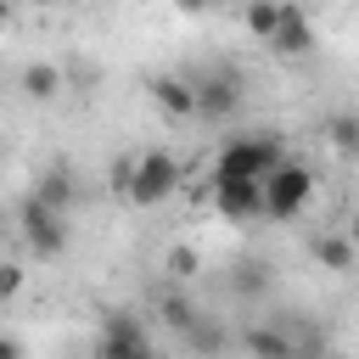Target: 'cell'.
<instances>
[{
  "label": "cell",
  "mask_w": 359,
  "mask_h": 359,
  "mask_svg": "<svg viewBox=\"0 0 359 359\" xmlns=\"http://www.w3.org/2000/svg\"><path fill=\"white\" fill-rule=\"evenodd\" d=\"M6 22H11V0H0V28H6Z\"/></svg>",
  "instance_id": "7402d4cb"
},
{
  "label": "cell",
  "mask_w": 359,
  "mask_h": 359,
  "mask_svg": "<svg viewBox=\"0 0 359 359\" xmlns=\"http://www.w3.org/2000/svg\"><path fill=\"white\" fill-rule=\"evenodd\" d=\"M163 320H168V325H174V331L185 337V331H191V325L202 320V309H196L191 297H180V292H174V297H163Z\"/></svg>",
  "instance_id": "e0dca14e"
},
{
  "label": "cell",
  "mask_w": 359,
  "mask_h": 359,
  "mask_svg": "<svg viewBox=\"0 0 359 359\" xmlns=\"http://www.w3.org/2000/svg\"><path fill=\"white\" fill-rule=\"evenodd\" d=\"M196 84V118H230L236 107H241V79L236 73H202V79H191Z\"/></svg>",
  "instance_id": "52a82bcc"
},
{
  "label": "cell",
  "mask_w": 359,
  "mask_h": 359,
  "mask_svg": "<svg viewBox=\"0 0 359 359\" xmlns=\"http://www.w3.org/2000/svg\"><path fill=\"white\" fill-rule=\"evenodd\" d=\"M325 146L342 151V157H353L359 151V112H331L325 118Z\"/></svg>",
  "instance_id": "5bb4252c"
},
{
  "label": "cell",
  "mask_w": 359,
  "mask_h": 359,
  "mask_svg": "<svg viewBox=\"0 0 359 359\" xmlns=\"http://www.w3.org/2000/svg\"><path fill=\"white\" fill-rule=\"evenodd\" d=\"M264 286H269L264 264H236V292H247V297H252V292H264Z\"/></svg>",
  "instance_id": "ac0fdd59"
},
{
  "label": "cell",
  "mask_w": 359,
  "mask_h": 359,
  "mask_svg": "<svg viewBox=\"0 0 359 359\" xmlns=\"http://www.w3.org/2000/svg\"><path fill=\"white\" fill-rule=\"evenodd\" d=\"M348 241H353V247H359V219H353V224H348Z\"/></svg>",
  "instance_id": "603a6c76"
},
{
  "label": "cell",
  "mask_w": 359,
  "mask_h": 359,
  "mask_svg": "<svg viewBox=\"0 0 359 359\" xmlns=\"http://www.w3.org/2000/svg\"><path fill=\"white\" fill-rule=\"evenodd\" d=\"M309 252H314V264H320V269H331V275H348V269L359 264V247H353L348 236H314V241H309Z\"/></svg>",
  "instance_id": "8fae6325"
},
{
  "label": "cell",
  "mask_w": 359,
  "mask_h": 359,
  "mask_svg": "<svg viewBox=\"0 0 359 359\" xmlns=\"http://www.w3.org/2000/svg\"><path fill=\"white\" fill-rule=\"evenodd\" d=\"M0 353H22V342L17 337H0Z\"/></svg>",
  "instance_id": "44dd1931"
},
{
  "label": "cell",
  "mask_w": 359,
  "mask_h": 359,
  "mask_svg": "<svg viewBox=\"0 0 359 359\" xmlns=\"http://www.w3.org/2000/svg\"><path fill=\"white\" fill-rule=\"evenodd\" d=\"M17 90H22L28 101H56V95L67 90V73H62L56 62H28L22 79H17Z\"/></svg>",
  "instance_id": "30bf717a"
},
{
  "label": "cell",
  "mask_w": 359,
  "mask_h": 359,
  "mask_svg": "<svg viewBox=\"0 0 359 359\" xmlns=\"http://www.w3.org/2000/svg\"><path fill=\"white\" fill-rule=\"evenodd\" d=\"M280 17H286V0H247V6H241V28H247L252 39H269V34L280 28Z\"/></svg>",
  "instance_id": "4fadbf2b"
},
{
  "label": "cell",
  "mask_w": 359,
  "mask_h": 359,
  "mask_svg": "<svg viewBox=\"0 0 359 359\" xmlns=\"http://www.w3.org/2000/svg\"><path fill=\"white\" fill-rule=\"evenodd\" d=\"M241 348H252V353H275V359L297 353V342H292L286 331H275V325H252V331L241 337Z\"/></svg>",
  "instance_id": "9a60e30c"
},
{
  "label": "cell",
  "mask_w": 359,
  "mask_h": 359,
  "mask_svg": "<svg viewBox=\"0 0 359 359\" xmlns=\"http://www.w3.org/2000/svg\"><path fill=\"white\" fill-rule=\"evenodd\" d=\"M258 191H264V219L286 224V219H297V213L314 202V168H309V163L280 157V163L258 180Z\"/></svg>",
  "instance_id": "7a4b0ae2"
},
{
  "label": "cell",
  "mask_w": 359,
  "mask_h": 359,
  "mask_svg": "<svg viewBox=\"0 0 359 359\" xmlns=\"http://www.w3.org/2000/svg\"><path fill=\"white\" fill-rule=\"evenodd\" d=\"M22 280H28L22 264H0V303H11V297L22 292Z\"/></svg>",
  "instance_id": "d6986e66"
},
{
  "label": "cell",
  "mask_w": 359,
  "mask_h": 359,
  "mask_svg": "<svg viewBox=\"0 0 359 359\" xmlns=\"http://www.w3.org/2000/svg\"><path fill=\"white\" fill-rule=\"evenodd\" d=\"M286 157V146H280V135H236V140H224L219 146V157H213V174H230V180H264L275 163Z\"/></svg>",
  "instance_id": "3957f363"
},
{
  "label": "cell",
  "mask_w": 359,
  "mask_h": 359,
  "mask_svg": "<svg viewBox=\"0 0 359 359\" xmlns=\"http://www.w3.org/2000/svg\"><path fill=\"white\" fill-rule=\"evenodd\" d=\"M213 0H174V11H185V17H202Z\"/></svg>",
  "instance_id": "ffe728a7"
},
{
  "label": "cell",
  "mask_w": 359,
  "mask_h": 359,
  "mask_svg": "<svg viewBox=\"0 0 359 359\" xmlns=\"http://www.w3.org/2000/svg\"><path fill=\"white\" fill-rule=\"evenodd\" d=\"M213 208L241 224V219H264V191L258 180H230V174H213Z\"/></svg>",
  "instance_id": "5b68a950"
},
{
  "label": "cell",
  "mask_w": 359,
  "mask_h": 359,
  "mask_svg": "<svg viewBox=\"0 0 359 359\" xmlns=\"http://www.w3.org/2000/svg\"><path fill=\"white\" fill-rule=\"evenodd\" d=\"M269 45V56H280V62H303L309 50H314V22L297 11V6H286V17H280V28L264 39Z\"/></svg>",
  "instance_id": "ba28073f"
},
{
  "label": "cell",
  "mask_w": 359,
  "mask_h": 359,
  "mask_svg": "<svg viewBox=\"0 0 359 359\" xmlns=\"http://www.w3.org/2000/svg\"><path fill=\"white\" fill-rule=\"evenodd\" d=\"M180 185H185V163H180L174 151H140V157L129 163L123 202H135V208H163Z\"/></svg>",
  "instance_id": "6da1fadb"
},
{
  "label": "cell",
  "mask_w": 359,
  "mask_h": 359,
  "mask_svg": "<svg viewBox=\"0 0 359 359\" xmlns=\"http://www.w3.org/2000/svg\"><path fill=\"white\" fill-rule=\"evenodd\" d=\"M50 6H73V0H50Z\"/></svg>",
  "instance_id": "cb8c5ba5"
},
{
  "label": "cell",
  "mask_w": 359,
  "mask_h": 359,
  "mask_svg": "<svg viewBox=\"0 0 359 359\" xmlns=\"http://www.w3.org/2000/svg\"><path fill=\"white\" fill-rule=\"evenodd\" d=\"M17 224H22V247H28L34 258H62V252H67V213H62V208L28 196L22 213H17Z\"/></svg>",
  "instance_id": "277c9868"
},
{
  "label": "cell",
  "mask_w": 359,
  "mask_h": 359,
  "mask_svg": "<svg viewBox=\"0 0 359 359\" xmlns=\"http://www.w3.org/2000/svg\"><path fill=\"white\" fill-rule=\"evenodd\" d=\"M146 348H151V331H146L135 314H107L101 342H95L101 359H135V353H146Z\"/></svg>",
  "instance_id": "8992f818"
},
{
  "label": "cell",
  "mask_w": 359,
  "mask_h": 359,
  "mask_svg": "<svg viewBox=\"0 0 359 359\" xmlns=\"http://www.w3.org/2000/svg\"><path fill=\"white\" fill-rule=\"evenodd\" d=\"M151 101H157L168 118H196V84L180 79V73H157V79H151Z\"/></svg>",
  "instance_id": "9c48e42d"
},
{
  "label": "cell",
  "mask_w": 359,
  "mask_h": 359,
  "mask_svg": "<svg viewBox=\"0 0 359 359\" xmlns=\"http://www.w3.org/2000/svg\"><path fill=\"white\" fill-rule=\"evenodd\" d=\"M34 196H39V202H50V208H62V213H67V208H73V196H79V185H73V174H67V168H62V163H50V168H45V174H39V180H34Z\"/></svg>",
  "instance_id": "7c38bea8"
},
{
  "label": "cell",
  "mask_w": 359,
  "mask_h": 359,
  "mask_svg": "<svg viewBox=\"0 0 359 359\" xmlns=\"http://www.w3.org/2000/svg\"><path fill=\"white\" fill-rule=\"evenodd\" d=\"M163 269H168V280H191V275H202V252L191 241H174L163 252Z\"/></svg>",
  "instance_id": "2e32d148"
}]
</instances>
